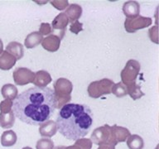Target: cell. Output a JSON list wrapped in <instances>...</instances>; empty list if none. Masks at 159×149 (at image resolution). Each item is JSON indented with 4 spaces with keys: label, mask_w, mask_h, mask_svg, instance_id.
<instances>
[{
    "label": "cell",
    "mask_w": 159,
    "mask_h": 149,
    "mask_svg": "<svg viewBox=\"0 0 159 149\" xmlns=\"http://www.w3.org/2000/svg\"><path fill=\"white\" fill-rule=\"evenodd\" d=\"M66 14L68 19L73 23L79 19L82 13V8L78 4H70L65 12Z\"/></svg>",
    "instance_id": "44dd1931"
},
{
    "label": "cell",
    "mask_w": 159,
    "mask_h": 149,
    "mask_svg": "<svg viewBox=\"0 0 159 149\" xmlns=\"http://www.w3.org/2000/svg\"><path fill=\"white\" fill-rule=\"evenodd\" d=\"M57 109L54 90L48 87H32L17 95L12 110L20 121L41 125L48 121Z\"/></svg>",
    "instance_id": "6da1fadb"
},
{
    "label": "cell",
    "mask_w": 159,
    "mask_h": 149,
    "mask_svg": "<svg viewBox=\"0 0 159 149\" xmlns=\"http://www.w3.org/2000/svg\"><path fill=\"white\" fill-rule=\"evenodd\" d=\"M98 149H115V146L113 145V144L106 143L103 144V145H100V146L98 147Z\"/></svg>",
    "instance_id": "4dcf8cb0"
},
{
    "label": "cell",
    "mask_w": 159,
    "mask_h": 149,
    "mask_svg": "<svg viewBox=\"0 0 159 149\" xmlns=\"http://www.w3.org/2000/svg\"><path fill=\"white\" fill-rule=\"evenodd\" d=\"M39 32L42 35H48L52 32V28L49 23H42L40 27Z\"/></svg>",
    "instance_id": "83f0119b"
},
{
    "label": "cell",
    "mask_w": 159,
    "mask_h": 149,
    "mask_svg": "<svg viewBox=\"0 0 159 149\" xmlns=\"http://www.w3.org/2000/svg\"><path fill=\"white\" fill-rule=\"evenodd\" d=\"M140 70V64L137 61L129 60L128 63L121 72L122 83L125 86H129L130 84L135 83L139 72Z\"/></svg>",
    "instance_id": "5b68a950"
},
{
    "label": "cell",
    "mask_w": 159,
    "mask_h": 149,
    "mask_svg": "<svg viewBox=\"0 0 159 149\" xmlns=\"http://www.w3.org/2000/svg\"><path fill=\"white\" fill-rule=\"evenodd\" d=\"M1 93H2V97L5 99L12 100L13 101L17 96V88L15 85L12 84H6L2 87L1 89Z\"/></svg>",
    "instance_id": "ac0fdd59"
},
{
    "label": "cell",
    "mask_w": 159,
    "mask_h": 149,
    "mask_svg": "<svg viewBox=\"0 0 159 149\" xmlns=\"http://www.w3.org/2000/svg\"><path fill=\"white\" fill-rule=\"evenodd\" d=\"M68 22H69V19H68V17L65 12L60 13L52 22V32L60 40H61L65 36V32H66Z\"/></svg>",
    "instance_id": "ba28073f"
},
{
    "label": "cell",
    "mask_w": 159,
    "mask_h": 149,
    "mask_svg": "<svg viewBox=\"0 0 159 149\" xmlns=\"http://www.w3.org/2000/svg\"><path fill=\"white\" fill-rule=\"evenodd\" d=\"M61 40L55 35H51L42 40V47L48 52H54L59 49Z\"/></svg>",
    "instance_id": "4fadbf2b"
},
{
    "label": "cell",
    "mask_w": 159,
    "mask_h": 149,
    "mask_svg": "<svg viewBox=\"0 0 159 149\" xmlns=\"http://www.w3.org/2000/svg\"><path fill=\"white\" fill-rule=\"evenodd\" d=\"M6 52L16 58V60L22 59L24 56V49L22 45L19 42H12L6 47Z\"/></svg>",
    "instance_id": "9a60e30c"
},
{
    "label": "cell",
    "mask_w": 159,
    "mask_h": 149,
    "mask_svg": "<svg viewBox=\"0 0 159 149\" xmlns=\"http://www.w3.org/2000/svg\"><path fill=\"white\" fill-rule=\"evenodd\" d=\"M12 100L5 99L0 103V113H8V112L12 111Z\"/></svg>",
    "instance_id": "4316f807"
},
{
    "label": "cell",
    "mask_w": 159,
    "mask_h": 149,
    "mask_svg": "<svg viewBox=\"0 0 159 149\" xmlns=\"http://www.w3.org/2000/svg\"><path fill=\"white\" fill-rule=\"evenodd\" d=\"M123 12L128 19H134L139 15L140 5L136 1H129L124 3Z\"/></svg>",
    "instance_id": "8fae6325"
},
{
    "label": "cell",
    "mask_w": 159,
    "mask_h": 149,
    "mask_svg": "<svg viewBox=\"0 0 159 149\" xmlns=\"http://www.w3.org/2000/svg\"><path fill=\"white\" fill-rule=\"evenodd\" d=\"M3 52V43H2V40L0 39V55L2 54Z\"/></svg>",
    "instance_id": "1f68e13d"
},
{
    "label": "cell",
    "mask_w": 159,
    "mask_h": 149,
    "mask_svg": "<svg viewBox=\"0 0 159 149\" xmlns=\"http://www.w3.org/2000/svg\"><path fill=\"white\" fill-rule=\"evenodd\" d=\"M16 61L17 60L14 56H12V55L4 51L0 55V69L2 70H8L12 69L16 64Z\"/></svg>",
    "instance_id": "2e32d148"
},
{
    "label": "cell",
    "mask_w": 159,
    "mask_h": 149,
    "mask_svg": "<svg viewBox=\"0 0 159 149\" xmlns=\"http://www.w3.org/2000/svg\"><path fill=\"white\" fill-rule=\"evenodd\" d=\"M127 90H128V94L131 96V98L136 100V99L141 98L142 96H143L144 94L141 91L140 86H139L136 83L130 84L129 86H127Z\"/></svg>",
    "instance_id": "cb8c5ba5"
},
{
    "label": "cell",
    "mask_w": 159,
    "mask_h": 149,
    "mask_svg": "<svg viewBox=\"0 0 159 149\" xmlns=\"http://www.w3.org/2000/svg\"><path fill=\"white\" fill-rule=\"evenodd\" d=\"M94 122V114L86 104H66L57 116V130L68 140L77 141L86 136Z\"/></svg>",
    "instance_id": "7a4b0ae2"
},
{
    "label": "cell",
    "mask_w": 159,
    "mask_h": 149,
    "mask_svg": "<svg viewBox=\"0 0 159 149\" xmlns=\"http://www.w3.org/2000/svg\"><path fill=\"white\" fill-rule=\"evenodd\" d=\"M52 82V77L47 71L45 70H39L35 73L33 84L36 87H46Z\"/></svg>",
    "instance_id": "5bb4252c"
},
{
    "label": "cell",
    "mask_w": 159,
    "mask_h": 149,
    "mask_svg": "<svg viewBox=\"0 0 159 149\" xmlns=\"http://www.w3.org/2000/svg\"><path fill=\"white\" fill-rule=\"evenodd\" d=\"M15 124V116L13 112L0 113V126L2 129H10Z\"/></svg>",
    "instance_id": "ffe728a7"
},
{
    "label": "cell",
    "mask_w": 159,
    "mask_h": 149,
    "mask_svg": "<svg viewBox=\"0 0 159 149\" xmlns=\"http://www.w3.org/2000/svg\"><path fill=\"white\" fill-rule=\"evenodd\" d=\"M152 24V19L150 17H145L139 16L134 19H127L124 22L125 30L129 32H135L137 30L143 29Z\"/></svg>",
    "instance_id": "9c48e42d"
},
{
    "label": "cell",
    "mask_w": 159,
    "mask_h": 149,
    "mask_svg": "<svg viewBox=\"0 0 159 149\" xmlns=\"http://www.w3.org/2000/svg\"><path fill=\"white\" fill-rule=\"evenodd\" d=\"M92 142L90 139H79L72 146L65 147L64 149H91Z\"/></svg>",
    "instance_id": "603a6c76"
},
{
    "label": "cell",
    "mask_w": 159,
    "mask_h": 149,
    "mask_svg": "<svg viewBox=\"0 0 159 149\" xmlns=\"http://www.w3.org/2000/svg\"><path fill=\"white\" fill-rule=\"evenodd\" d=\"M53 6H54L57 9L59 10H63L68 6V2L67 1H53L51 2Z\"/></svg>",
    "instance_id": "f1b7e54d"
},
{
    "label": "cell",
    "mask_w": 159,
    "mask_h": 149,
    "mask_svg": "<svg viewBox=\"0 0 159 149\" xmlns=\"http://www.w3.org/2000/svg\"><path fill=\"white\" fill-rule=\"evenodd\" d=\"M111 93H113L116 97L122 98L128 94V90H127V87L122 82H119L114 84L111 89Z\"/></svg>",
    "instance_id": "d4e9b609"
},
{
    "label": "cell",
    "mask_w": 159,
    "mask_h": 149,
    "mask_svg": "<svg viewBox=\"0 0 159 149\" xmlns=\"http://www.w3.org/2000/svg\"><path fill=\"white\" fill-rule=\"evenodd\" d=\"M22 149H32V147H23Z\"/></svg>",
    "instance_id": "836d02e7"
},
{
    "label": "cell",
    "mask_w": 159,
    "mask_h": 149,
    "mask_svg": "<svg viewBox=\"0 0 159 149\" xmlns=\"http://www.w3.org/2000/svg\"><path fill=\"white\" fill-rule=\"evenodd\" d=\"M42 40H43V37L39 32H33L27 35L26 37L24 42L25 47L28 49L34 48L40 43H42Z\"/></svg>",
    "instance_id": "e0dca14e"
},
{
    "label": "cell",
    "mask_w": 159,
    "mask_h": 149,
    "mask_svg": "<svg viewBox=\"0 0 159 149\" xmlns=\"http://www.w3.org/2000/svg\"><path fill=\"white\" fill-rule=\"evenodd\" d=\"M114 83L109 79H103L98 81L90 83L88 87V94L89 97L97 99L104 94H111V89Z\"/></svg>",
    "instance_id": "277c9868"
},
{
    "label": "cell",
    "mask_w": 159,
    "mask_h": 149,
    "mask_svg": "<svg viewBox=\"0 0 159 149\" xmlns=\"http://www.w3.org/2000/svg\"><path fill=\"white\" fill-rule=\"evenodd\" d=\"M79 26H82V23H80L78 21L73 22L71 25V27H70V31H71L72 32L75 33V34H77L80 31H81L82 30V27H78Z\"/></svg>",
    "instance_id": "f546056e"
},
{
    "label": "cell",
    "mask_w": 159,
    "mask_h": 149,
    "mask_svg": "<svg viewBox=\"0 0 159 149\" xmlns=\"http://www.w3.org/2000/svg\"><path fill=\"white\" fill-rule=\"evenodd\" d=\"M37 149H54V142L52 139L43 138L37 142Z\"/></svg>",
    "instance_id": "484cf974"
},
{
    "label": "cell",
    "mask_w": 159,
    "mask_h": 149,
    "mask_svg": "<svg viewBox=\"0 0 159 149\" xmlns=\"http://www.w3.org/2000/svg\"><path fill=\"white\" fill-rule=\"evenodd\" d=\"M65 147L64 146H61V147H57L56 149H64Z\"/></svg>",
    "instance_id": "d6a6232c"
},
{
    "label": "cell",
    "mask_w": 159,
    "mask_h": 149,
    "mask_svg": "<svg viewBox=\"0 0 159 149\" xmlns=\"http://www.w3.org/2000/svg\"><path fill=\"white\" fill-rule=\"evenodd\" d=\"M111 131V143L116 146L119 142L126 141L128 138L130 136V132L125 128L114 125L110 127Z\"/></svg>",
    "instance_id": "30bf717a"
},
{
    "label": "cell",
    "mask_w": 159,
    "mask_h": 149,
    "mask_svg": "<svg viewBox=\"0 0 159 149\" xmlns=\"http://www.w3.org/2000/svg\"><path fill=\"white\" fill-rule=\"evenodd\" d=\"M127 145L129 149H143L144 141L142 137L134 134L128 138Z\"/></svg>",
    "instance_id": "7402d4cb"
},
{
    "label": "cell",
    "mask_w": 159,
    "mask_h": 149,
    "mask_svg": "<svg viewBox=\"0 0 159 149\" xmlns=\"http://www.w3.org/2000/svg\"><path fill=\"white\" fill-rule=\"evenodd\" d=\"M72 89L73 85L70 80L65 78H60L55 82L54 93L57 99V108H61L63 105L66 104L71 99Z\"/></svg>",
    "instance_id": "3957f363"
},
{
    "label": "cell",
    "mask_w": 159,
    "mask_h": 149,
    "mask_svg": "<svg viewBox=\"0 0 159 149\" xmlns=\"http://www.w3.org/2000/svg\"><path fill=\"white\" fill-rule=\"evenodd\" d=\"M17 134L12 130H7L2 133L1 136V144L3 147H12L17 142Z\"/></svg>",
    "instance_id": "d6986e66"
},
{
    "label": "cell",
    "mask_w": 159,
    "mask_h": 149,
    "mask_svg": "<svg viewBox=\"0 0 159 149\" xmlns=\"http://www.w3.org/2000/svg\"><path fill=\"white\" fill-rule=\"evenodd\" d=\"M12 77L15 84L17 85H25L33 82L35 73L25 67H18L13 71Z\"/></svg>",
    "instance_id": "52a82bcc"
},
{
    "label": "cell",
    "mask_w": 159,
    "mask_h": 149,
    "mask_svg": "<svg viewBox=\"0 0 159 149\" xmlns=\"http://www.w3.org/2000/svg\"><path fill=\"white\" fill-rule=\"evenodd\" d=\"M57 127L56 122L53 120H48L45 122L44 124H41L39 128V133L42 137H47V138H52L57 133Z\"/></svg>",
    "instance_id": "7c38bea8"
},
{
    "label": "cell",
    "mask_w": 159,
    "mask_h": 149,
    "mask_svg": "<svg viewBox=\"0 0 159 149\" xmlns=\"http://www.w3.org/2000/svg\"><path fill=\"white\" fill-rule=\"evenodd\" d=\"M91 140L94 144L97 145H103V144L111 143V131L110 126L104 125V126L98 128L94 130L91 134Z\"/></svg>",
    "instance_id": "8992f818"
}]
</instances>
